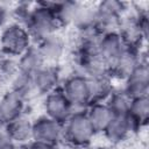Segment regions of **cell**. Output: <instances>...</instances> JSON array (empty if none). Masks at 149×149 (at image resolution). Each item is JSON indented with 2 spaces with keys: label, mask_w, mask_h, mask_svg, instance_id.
<instances>
[{
  "label": "cell",
  "mask_w": 149,
  "mask_h": 149,
  "mask_svg": "<svg viewBox=\"0 0 149 149\" xmlns=\"http://www.w3.org/2000/svg\"><path fill=\"white\" fill-rule=\"evenodd\" d=\"M127 115L132 120L136 130H140L142 127H144L148 123V118H149L148 95L140 97V98H133L130 101V106H129Z\"/></svg>",
  "instance_id": "cell-19"
},
{
  "label": "cell",
  "mask_w": 149,
  "mask_h": 149,
  "mask_svg": "<svg viewBox=\"0 0 149 149\" xmlns=\"http://www.w3.org/2000/svg\"><path fill=\"white\" fill-rule=\"evenodd\" d=\"M132 98L121 88L114 90L106 101V105L113 113V115H126L130 106Z\"/></svg>",
  "instance_id": "cell-22"
},
{
  "label": "cell",
  "mask_w": 149,
  "mask_h": 149,
  "mask_svg": "<svg viewBox=\"0 0 149 149\" xmlns=\"http://www.w3.org/2000/svg\"><path fill=\"white\" fill-rule=\"evenodd\" d=\"M43 108H44V115L63 125L74 112L73 107L71 106V104L68 101V99L59 88L44 95Z\"/></svg>",
  "instance_id": "cell-8"
},
{
  "label": "cell",
  "mask_w": 149,
  "mask_h": 149,
  "mask_svg": "<svg viewBox=\"0 0 149 149\" xmlns=\"http://www.w3.org/2000/svg\"><path fill=\"white\" fill-rule=\"evenodd\" d=\"M87 80H88V91H90L91 104L106 102L107 99L109 98V95L115 90L113 86V80L108 74L88 77Z\"/></svg>",
  "instance_id": "cell-16"
},
{
  "label": "cell",
  "mask_w": 149,
  "mask_h": 149,
  "mask_svg": "<svg viewBox=\"0 0 149 149\" xmlns=\"http://www.w3.org/2000/svg\"><path fill=\"white\" fill-rule=\"evenodd\" d=\"M20 149H59V148H58V146H52V144H47V143L31 141L27 144L20 146Z\"/></svg>",
  "instance_id": "cell-25"
},
{
  "label": "cell",
  "mask_w": 149,
  "mask_h": 149,
  "mask_svg": "<svg viewBox=\"0 0 149 149\" xmlns=\"http://www.w3.org/2000/svg\"><path fill=\"white\" fill-rule=\"evenodd\" d=\"M8 16H9V10L2 3H0V28L6 27V22H7Z\"/></svg>",
  "instance_id": "cell-26"
},
{
  "label": "cell",
  "mask_w": 149,
  "mask_h": 149,
  "mask_svg": "<svg viewBox=\"0 0 149 149\" xmlns=\"http://www.w3.org/2000/svg\"><path fill=\"white\" fill-rule=\"evenodd\" d=\"M128 10V5L116 0H106L94 7V27L101 33L118 31L123 15Z\"/></svg>",
  "instance_id": "cell-4"
},
{
  "label": "cell",
  "mask_w": 149,
  "mask_h": 149,
  "mask_svg": "<svg viewBox=\"0 0 149 149\" xmlns=\"http://www.w3.org/2000/svg\"><path fill=\"white\" fill-rule=\"evenodd\" d=\"M36 45L44 62L47 64H54V65H56V63L63 58L66 49L64 38L57 33L38 41Z\"/></svg>",
  "instance_id": "cell-13"
},
{
  "label": "cell",
  "mask_w": 149,
  "mask_h": 149,
  "mask_svg": "<svg viewBox=\"0 0 149 149\" xmlns=\"http://www.w3.org/2000/svg\"><path fill=\"white\" fill-rule=\"evenodd\" d=\"M5 126H6V123L1 120V118H0V132H2V130H5Z\"/></svg>",
  "instance_id": "cell-27"
},
{
  "label": "cell",
  "mask_w": 149,
  "mask_h": 149,
  "mask_svg": "<svg viewBox=\"0 0 149 149\" xmlns=\"http://www.w3.org/2000/svg\"><path fill=\"white\" fill-rule=\"evenodd\" d=\"M17 58L1 55L0 56V83L10 84L13 78L19 73Z\"/></svg>",
  "instance_id": "cell-23"
},
{
  "label": "cell",
  "mask_w": 149,
  "mask_h": 149,
  "mask_svg": "<svg viewBox=\"0 0 149 149\" xmlns=\"http://www.w3.org/2000/svg\"><path fill=\"white\" fill-rule=\"evenodd\" d=\"M33 44V40L22 24L9 23L2 28L0 34V52L1 55L19 58Z\"/></svg>",
  "instance_id": "cell-3"
},
{
  "label": "cell",
  "mask_w": 149,
  "mask_h": 149,
  "mask_svg": "<svg viewBox=\"0 0 149 149\" xmlns=\"http://www.w3.org/2000/svg\"><path fill=\"white\" fill-rule=\"evenodd\" d=\"M132 99L148 95L149 92V68L147 61L140 63L134 71L125 79L122 88Z\"/></svg>",
  "instance_id": "cell-9"
},
{
  "label": "cell",
  "mask_w": 149,
  "mask_h": 149,
  "mask_svg": "<svg viewBox=\"0 0 149 149\" xmlns=\"http://www.w3.org/2000/svg\"><path fill=\"white\" fill-rule=\"evenodd\" d=\"M17 64H19V70L21 72L34 76L47 63L44 62L37 45L33 43L28 48V50H26L17 58Z\"/></svg>",
  "instance_id": "cell-18"
},
{
  "label": "cell",
  "mask_w": 149,
  "mask_h": 149,
  "mask_svg": "<svg viewBox=\"0 0 149 149\" xmlns=\"http://www.w3.org/2000/svg\"><path fill=\"white\" fill-rule=\"evenodd\" d=\"M144 61L146 59L143 58L141 50L128 47L114 62L108 65V76L112 79L118 78L125 80L134 71V69Z\"/></svg>",
  "instance_id": "cell-7"
},
{
  "label": "cell",
  "mask_w": 149,
  "mask_h": 149,
  "mask_svg": "<svg viewBox=\"0 0 149 149\" xmlns=\"http://www.w3.org/2000/svg\"><path fill=\"white\" fill-rule=\"evenodd\" d=\"M55 3V1H43L33 6L24 24L33 41L38 42L57 33L59 24L54 12Z\"/></svg>",
  "instance_id": "cell-1"
},
{
  "label": "cell",
  "mask_w": 149,
  "mask_h": 149,
  "mask_svg": "<svg viewBox=\"0 0 149 149\" xmlns=\"http://www.w3.org/2000/svg\"><path fill=\"white\" fill-rule=\"evenodd\" d=\"M86 116L93 127L94 132L98 133H104L108 123L111 122L112 118L114 116L106 102H95L91 104L86 109H85Z\"/></svg>",
  "instance_id": "cell-17"
},
{
  "label": "cell",
  "mask_w": 149,
  "mask_h": 149,
  "mask_svg": "<svg viewBox=\"0 0 149 149\" xmlns=\"http://www.w3.org/2000/svg\"><path fill=\"white\" fill-rule=\"evenodd\" d=\"M64 137V125L48 118L38 116L33 121V141L59 146Z\"/></svg>",
  "instance_id": "cell-6"
},
{
  "label": "cell",
  "mask_w": 149,
  "mask_h": 149,
  "mask_svg": "<svg viewBox=\"0 0 149 149\" xmlns=\"http://www.w3.org/2000/svg\"><path fill=\"white\" fill-rule=\"evenodd\" d=\"M0 149H20V146L12 140L5 130H2L0 132Z\"/></svg>",
  "instance_id": "cell-24"
},
{
  "label": "cell",
  "mask_w": 149,
  "mask_h": 149,
  "mask_svg": "<svg viewBox=\"0 0 149 149\" xmlns=\"http://www.w3.org/2000/svg\"><path fill=\"white\" fill-rule=\"evenodd\" d=\"M34 85L37 94L47 95L48 93L59 88L62 84L61 71L57 65L45 64L34 76Z\"/></svg>",
  "instance_id": "cell-10"
},
{
  "label": "cell",
  "mask_w": 149,
  "mask_h": 149,
  "mask_svg": "<svg viewBox=\"0 0 149 149\" xmlns=\"http://www.w3.org/2000/svg\"><path fill=\"white\" fill-rule=\"evenodd\" d=\"M5 132L19 146L27 144L33 141V121L26 114H23L6 123Z\"/></svg>",
  "instance_id": "cell-15"
},
{
  "label": "cell",
  "mask_w": 149,
  "mask_h": 149,
  "mask_svg": "<svg viewBox=\"0 0 149 149\" xmlns=\"http://www.w3.org/2000/svg\"><path fill=\"white\" fill-rule=\"evenodd\" d=\"M59 90L74 111H85L91 104L87 77L80 73L73 72L62 80Z\"/></svg>",
  "instance_id": "cell-5"
},
{
  "label": "cell",
  "mask_w": 149,
  "mask_h": 149,
  "mask_svg": "<svg viewBox=\"0 0 149 149\" xmlns=\"http://www.w3.org/2000/svg\"><path fill=\"white\" fill-rule=\"evenodd\" d=\"M136 132L135 126L133 125L129 116L126 115H114L104 130L105 137L113 144H119L127 140L132 133Z\"/></svg>",
  "instance_id": "cell-12"
},
{
  "label": "cell",
  "mask_w": 149,
  "mask_h": 149,
  "mask_svg": "<svg viewBox=\"0 0 149 149\" xmlns=\"http://www.w3.org/2000/svg\"><path fill=\"white\" fill-rule=\"evenodd\" d=\"M9 85H10V91L20 95L26 101L37 95L31 74H27V73L19 71V73L13 78Z\"/></svg>",
  "instance_id": "cell-21"
},
{
  "label": "cell",
  "mask_w": 149,
  "mask_h": 149,
  "mask_svg": "<svg viewBox=\"0 0 149 149\" xmlns=\"http://www.w3.org/2000/svg\"><path fill=\"white\" fill-rule=\"evenodd\" d=\"M27 101L13 91H7L0 97V118L5 123L24 114Z\"/></svg>",
  "instance_id": "cell-14"
},
{
  "label": "cell",
  "mask_w": 149,
  "mask_h": 149,
  "mask_svg": "<svg viewBox=\"0 0 149 149\" xmlns=\"http://www.w3.org/2000/svg\"><path fill=\"white\" fill-rule=\"evenodd\" d=\"M80 7L81 3L77 1H56L54 12L59 27L73 26Z\"/></svg>",
  "instance_id": "cell-20"
},
{
  "label": "cell",
  "mask_w": 149,
  "mask_h": 149,
  "mask_svg": "<svg viewBox=\"0 0 149 149\" xmlns=\"http://www.w3.org/2000/svg\"><path fill=\"white\" fill-rule=\"evenodd\" d=\"M98 48H99L100 56L109 65L128 47L118 31H109V33H105L101 35Z\"/></svg>",
  "instance_id": "cell-11"
},
{
  "label": "cell",
  "mask_w": 149,
  "mask_h": 149,
  "mask_svg": "<svg viewBox=\"0 0 149 149\" xmlns=\"http://www.w3.org/2000/svg\"><path fill=\"white\" fill-rule=\"evenodd\" d=\"M95 134L85 111H74L64 122L63 142L72 148L86 149L92 143Z\"/></svg>",
  "instance_id": "cell-2"
}]
</instances>
